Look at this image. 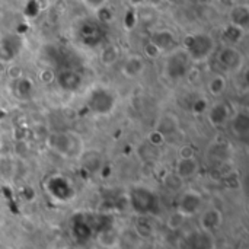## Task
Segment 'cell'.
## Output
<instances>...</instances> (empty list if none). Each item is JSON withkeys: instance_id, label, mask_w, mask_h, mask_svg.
<instances>
[{"instance_id": "cell-2", "label": "cell", "mask_w": 249, "mask_h": 249, "mask_svg": "<svg viewBox=\"0 0 249 249\" xmlns=\"http://www.w3.org/2000/svg\"><path fill=\"white\" fill-rule=\"evenodd\" d=\"M182 48L193 64L206 63L216 53V39L209 32H193L184 38Z\"/></svg>"}, {"instance_id": "cell-9", "label": "cell", "mask_w": 249, "mask_h": 249, "mask_svg": "<svg viewBox=\"0 0 249 249\" xmlns=\"http://www.w3.org/2000/svg\"><path fill=\"white\" fill-rule=\"evenodd\" d=\"M200 171V162L197 160V158H178L175 162V168H174V174L181 179H191L194 178Z\"/></svg>"}, {"instance_id": "cell-15", "label": "cell", "mask_w": 249, "mask_h": 249, "mask_svg": "<svg viewBox=\"0 0 249 249\" xmlns=\"http://www.w3.org/2000/svg\"><path fill=\"white\" fill-rule=\"evenodd\" d=\"M228 89V77L225 73H214L207 82V92L213 98H222Z\"/></svg>"}, {"instance_id": "cell-11", "label": "cell", "mask_w": 249, "mask_h": 249, "mask_svg": "<svg viewBox=\"0 0 249 249\" xmlns=\"http://www.w3.org/2000/svg\"><path fill=\"white\" fill-rule=\"evenodd\" d=\"M222 222H223L222 212H220L219 209H214V207L204 210V212L201 213V216H200V226H201V231H203V232H207V233H210V232L216 231L217 228H220Z\"/></svg>"}, {"instance_id": "cell-10", "label": "cell", "mask_w": 249, "mask_h": 249, "mask_svg": "<svg viewBox=\"0 0 249 249\" xmlns=\"http://www.w3.org/2000/svg\"><path fill=\"white\" fill-rule=\"evenodd\" d=\"M229 23L242 29L248 31L249 28V6L247 3H236L229 10Z\"/></svg>"}, {"instance_id": "cell-5", "label": "cell", "mask_w": 249, "mask_h": 249, "mask_svg": "<svg viewBox=\"0 0 249 249\" xmlns=\"http://www.w3.org/2000/svg\"><path fill=\"white\" fill-rule=\"evenodd\" d=\"M88 107L95 115H108L115 108V98L108 89L96 88L88 98Z\"/></svg>"}, {"instance_id": "cell-27", "label": "cell", "mask_w": 249, "mask_h": 249, "mask_svg": "<svg viewBox=\"0 0 249 249\" xmlns=\"http://www.w3.org/2000/svg\"><path fill=\"white\" fill-rule=\"evenodd\" d=\"M7 74H9V77L15 82V80H18V79L23 77V70H22V67H19V66H12V67L7 69Z\"/></svg>"}, {"instance_id": "cell-13", "label": "cell", "mask_w": 249, "mask_h": 249, "mask_svg": "<svg viewBox=\"0 0 249 249\" xmlns=\"http://www.w3.org/2000/svg\"><path fill=\"white\" fill-rule=\"evenodd\" d=\"M155 130L160 131V133L168 139L169 136L175 134V133L179 130V120H178V117H177L175 114L166 112V114H163V115L158 120Z\"/></svg>"}, {"instance_id": "cell-24", "label": "cell", "mask_w": 249, "mask_h": 249, "mask_svg": "<svg viewBox=\"0 0 249 249\" xmlns=\"http://www.w3.org/2000/svg\"><path fill=\"white\" fill-rule=\"evenodd\" d=\"M140 150H142L143 153H146V156H144V158H142V159H143V162H155V160L159 158V153H158V150H159V149H156V147L150 146L149 143H147L146 146H142V147H140Z\"/></svg>"}, {"instance_id": "cell-1", "label": "cell", "mask_w": 249, "mask_h": 249, "mask_svg": "<svg viewBox=\"0 0 249 249\" xmlns=\"http://www.w3.org/2000/svg\"><path fill=\"white\" fill-rule=\"evenodd\" d=\"M47 146L58 156L74 160L80 159L85 153L83 139L74 131H55L47 137Z\"/></svg>"}, {"instance_id": "cell-29", "label": "cell", "mask_w": 249, "mask_h": 249, "mask_svg": "<svg viewBox=\"0 0 249 249\" xmlns=\"http://www.w3.org/2000/svg\"><path fill=\"white\" fill-rule=\"evenodd\" d=\"M146 1H147V0H128V3H130L131 6H134V7H142Z\"/></svg>"}, {"instance_id": "cell-12", "label": "cell", "mask_w": 249, "mask_h": 249, "mask_svg": "<svg viewBox=\"0 0 249 249\" xmlns=\"http://www.w3.org/2000/svg\"><path fill=\"white\" fill-rule=\"evenodd\" d=\"M150 41L158 45L162 53L165 51H171L174 50L175 44H177V39H175V35L171 29H158L152 34L150 36Z\"/></svg>"}, {"instance_id": "cell-16", "label": "cell", "mask_w": 249, "mask_h": 249, "mask_svg": "<svg viewBox=\"0 0 249 249\" xmlns=\"http://www.w3.org/2000/svg\"><path fill=\"white\" fill-rule=\"evenodd\" d=\"M120 57H121L120 48L115 44H109L102 48V51L99 54V61L105 67H112L120 61Z\"/></svg>"}, {"instance_id": "cell-6", "label": "cell", "mask_w": 249, "mask_h": 249, "mask_svg": "<svg viewBox=\"0 0 249 249\" xmlns=\"http://www.w3.org/2000/svg\"><path fill=\"white\" fill-rule=\"evenodd\" d=\"M232 114H233V111H232L229 102L216 101V102L209 105L206 117H207V123L213 128H223V127H226L229 124V121L232 118Z\"/></svg>"}, {"instance_id": "cell-7", "label": "cell", "mask_w": 249, "mask_h": 249, "mask_svg": "<svg viewBox=\"0 0 249 249\" xmlns=\"http://www.w3.org/2000/svg\"><path fill=\"white\" fill-rule=\"evenodd\" d=\"M201 207H203V196L196 190H185L178 198L177 212L184 217H190L197 214L201 210Z\"/></svg>"}, {"instance_id": "cell-3", "label": "cell", "mask_w": 249, "mask_h": 249, "mask_svg": "<svg viewBox=\"0 0 249 249\" xmlns=\"http://www.w3.org/2000/svg\"><path fill=\"white\" fill-rule=\"evenodd\" d=\"M193 66L194 64L191 58L188 57V54L182 47L174 48L168 53L166 60L163 63V74L172 82L181 80L191 71Z\"/></svg>"}, {"instance_id": "cell-18", "label": "cell", "mask_w": 249, "mask_h": 249, "mask_svg": "<svg viewBox=\"0 0 249 249\" xmlns=\"http://www.w3.org/2000/svg\"><path fill=\"white\" fill-rule=\"evenodd\" d=\"M229 123H232V130L238 137H247L248 136L249 118L245 112H239L236 117H232Z\"/></svg>"}, {"instance_id": "cell-30", "label": "cell", "mask_w": 249, "mask_h": 249, "mask_svg": "<svg viewBox=\"0 0 249 249\" xmlns=\"http://www.w3.org/2000/svg\"><path fill=\"white\" fill-rule=\"evenodd\" d=\"M149 1H152V3H156V4H159V3H162V1H165V0H149Z\"/></svg>"}, {"instance_id": "cell-25", "label": "cell", "mask_w": 249, "mask_h": 249, "mask_svg": "<svg viewBox=\"0 0 249 249\" xmlns=\"http://www.w3.org/2000/svg\"><path fill=\"white\" fill-rule=\"evenodd\" d=\"M194 156H196V150L191 144H184L178 150V158H194Z\"/></svg>"}, {"instance_id": "cell-20", "label": "cell", "mask_w": 249, "mask_h": 249, "mask_svg": "<svg viewBox=\"0 0 249 249\" xmlns=\"http://www.w3.org/2000/svg\"><path fill=\"white\" fill-rule=\"evenodd\" d=\"M162 54H163V53H162V50H160L158 45H155L150 39L143 45V57H144L146 60H155V58H159Z\"/></svg>"}, {"instance_id": "cell-14", "label": "cell", "mask_w": 249, "mask_h": 249, "mask_svg": "<svg viewBox=\"0 0 249 249\" xmlns=\"http://www.w3.org/2000/svg\"><path fill=\"white\" fill-rule=\"evenodd\" d=\"M55 80L58 82L60 88L67 90V92H73V90L79 89V86L82 85V77L74 70H64V71H61L55 77Z\"/></svg>"}, {"instance_id": "cell-21", "label": "cell", "mask_w": 249, "mask_h": 249, "mask_svg": "<svg viewBox=\"0 0 249 249\" xmlns=\"http://www.w3.org/2000/svg\"><path fill=\"white\" fill-rule=\"evenodd\" d=\"M146 140H147V143H149L150 146H153V147H156V149H160V147L166 143V137H165L160 131H158V130L149 131Z\"/></svg>"}, {"instance_id": "cell-26", "label": "cell", "mask_w": 249, "mask_h": 249, "mask_svg": "<svg viewBox=\"0 0 249 249\" xmlns=\"http://www.w3.org/2000/svg\"><path fill=\"white\" fill-rule=\"evenodd\" d=\"M83 3H85V6H88L90 10L96 12L98 9H101V7H104V6H107L108 0H83Z\"/></svg>"}, {"instance_id": "cell-8", "label": "cell", "mask_w": 249, "mask_h": 249, "mask_svg": "<svg viewBox=\"0 0 249 249\" xmlns=\"http://www.w3.org/2000/svg\"><path fill=\"white\" fill-rule=\"evenodd\" d=\"M146 70V58L142 54H130L123 60L121 64V74L125 79H137L140 77Z\"/></svg>"}, {"instance_id": "cell-23", "label": "cell", "mask_w": 249, "mask_h": 249, "mask_svg": "<svg viewBox=\"0 0 249 249\" xmlns=\"http://www.w3.org/2000/svg\"><path fill=\"white\" fill-rule=\"evenodd\" d=\"M55 77H57V74L50 67H44L38 71V79L42 85H51L53 82H55Z\"/></svg>"}, {"instance_id": "cell-4", "label": "cell", "mask_w": 249, "mask_h": 249, "mask_svg": "<svg viewBox=\"0 0 249 249\" xmlns=\"http://www.w3.org/2000/svg\"><path fill=\"white\" fill-rule=\"evenodd\" d=\"M216 61L223 71L239 73L245 66V55L235 45H223L216 53Z\"/></svg>"}, {"instance_id": "cell-28", "label": "cell", "mask_w": 249, "mask_h": 249, "mask_svg": "<svg viewBox=\"0 0 249 249\" xmlns=\"http://www.w3.org/2000/svg\"><path fill=\"white\" fill-rule=\"evenodd\" d=\"M184 219H185V217H184V216H181V214L177 212V213L169 219L168 225H169V228H171V229H177V228H179V226H181V223L184 222Z\"/></svg>"}, {"instance_id": "cell-22", "label": "cell", "mask_w": 249, "mask_h": 249, "mask_svg": "<svg viewBox=\"0 0 249 249\" xmlns=\"http://www.w3.org/2000/svg\"><path fill=\"white\" fill-rule=\"evenodd\" d=\"M209 101L206 98H197L193 104H191V112L193 115L198 117V115H206L207 109H209Z\"/></svg>"}, {"instance_id": "cell-19", "label": "cell", "mask_w": 249, "mask_h": 249, "mask_svg": "<svg viewBox=\"0 0 249 249\" xmlns=\"http://www.w3.org/2000/svg\"><path fill=\"white\" fill-rule=\"evenodd\" d=\"M32 90H34V83H32V80H29V79H26V77H20V79L15 80V93H16L19 98H22V99L29 98L31 93H32Z\"/></svg>"}, {"instance_id": "cell-17", "label": "cell", "mask_w": 249, "mask_h": 249, "mask_svg": "<svg viewBox=\"0 0 249 249\" xmlns=\"http://www.w3.org/2000/svg\"><path fill=\"white\" fill-rule=\"evenodd\" d=\"M245 31L228 23L225 28H223V32H222V38H223V42L225 45H235L238 47V44L244 39L245 36Z\"/></svg>"}]
</instances>
